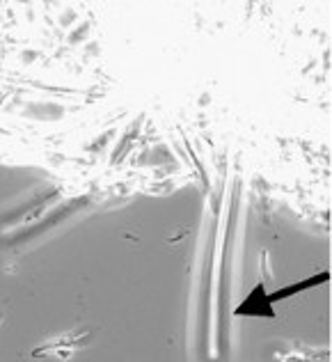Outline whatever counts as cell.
<instances>
[{"instance_id": "1", "label": "cell", "mask_w": 332, "mask_h": 362, "mask_svg": "<svg viewBox=\"0 0 332 362\" xmlns=\"http://www.w3.org/2000/svg\"><path fill=\"white\" fill-rule=\"evenodd\" d=\"M94 337V330L90 328H78V330H69L60 337H53L49 341H44L42 346H37L32 351V358H51V356H69L73 351L85 349L88 341Z\"/></svg>"}, {"instance_id": "2", "label": "cell", "mask_w": 332, "mask_h": 362, "mask_svg": "<svg viewBox=\"0 0 332 362\" xmlns=\"http://www.w3.org/2000/svg\"><path fill=\"white\" fill-rule=\"evenodd\" d=\"M3 319H5V305H0V323H3Z\"/></svg>"}]
</instances>
